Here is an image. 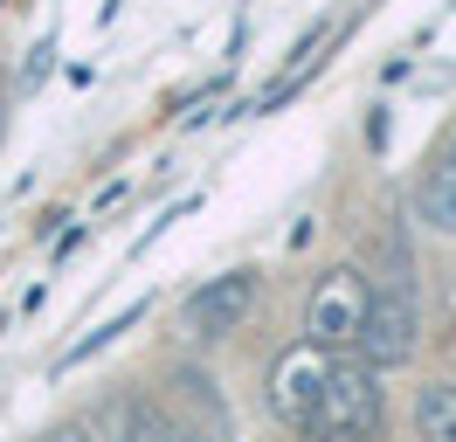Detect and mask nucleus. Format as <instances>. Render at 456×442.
<instances>
[{
	"instance_id": "7ed1b4c3",
	"label": "nucleus",
	"mask_w": 456,
	"mask_h": 442,
	"mask_svg": "<svg viewBox=\"0 0 456 442\" xmlns=\"http://www.w3.org/2000/svg\"><path fill=\"white\" fill-rule=\"evenodd\" d=\"M332 359L339 353H325V346H312V339L284 346L277 366H270V414L290 422V429H312L318 394H325V381H332Z\"/></svg>"
},
{
	"instance_id": "1a4fd4ad",
	"label": "nucleus",
	"mask_w": 456,
	"mask_h": 442,
	"mask_svg": "<svg viewBox=\"0 0 456 442\" xmlns=\"http://www.w3.org/2000/svg\"><path fill=\"white\" fill-rule=\"evenodd\" d=\"M125 442H173V429L167 422H152V414H145V422H132V436Z\"/></svg>"
},
{
	"instance_id": "20e7f679",
	"label": "nucleus",
	"mask_w": 456,
	"mask_h": 442,
	"mask_svg": "<svg viewBox=\"0 0 456 442\" xmlns=\"http://www.w3.org/2000/svg\"><path fill=\"white\" fill-rule=\"evenodd\" d=\"M422 346V311L415 298L387 283V291H373V311H367V332H360V359H367L373 373H387V366H408Z\"/></svg>"
},
{
	"instance_id": "9b49d317",
	"label": "nucleus",
	"mask_w": 456,
	"mask_h": 442,
	"mask_svg": "<svg viewBox=\"0 0 456 442\" xmlns=\"http://www.w3.org/2000/svg\"><path fill=\"white\" fill-rule=\"evenodd\" d=\"M450 160H456V145H450Z\"/></svg>"
},
{
	"instance_id": "423d86ee",
	"label": "nucleus",
	"mask_w": 456,
	"mask_h": 442,
	"mask_svg": "<svg viewBox=\"0 0 456 442\" xmlns=\"http://www.w3.org/2000/svg\"><path fill=\"white\" fill-rule=\"evenodd\" d=\"M415 215H422L428 235H450L456 242V160H436L415 180Z\"/></svg>"
},
{
	"instance_id": "9d476101",
	"label": "nucleus",
	"mask_w": 456,
	"mask_h": 442,
	"mask_svg": "<svg viewBox=\"0 0 456 442\" xmlns=\"http://www.w3.org/2000/svg\"><path fill=\"white\" fill-rule=\"evenodd\" d=\"M42 442H97V429H90V422H62V429H49Z\"/></svg>"
},
{
	"instance_id": "f257e3e1",
	"label": "nucleus",
	"mask_w": 456,
	"mask_h": 442,
	"mask_svg": "<svg viewBox=\"0 0 456 442\" xmlns=\"http://www.w3.org/2000/svg\"><path fill=\"white\" fill-rule=\"evenodd\" d=\"M380 414H387V394H380V373H373L360 353L332 359V381L318 394V414L305 436L312 442H367L380 429Z\"/></svg>"
},
{
	"instance_id": "0eeeda50",
	"label": "nucleus",
	"mask_w": 456,
	"mask_h": 442,
	"mask_svg": "<svg viewBox=\"0 0 456 442\" xmlns=\"http://www.w3.org/2000/svg\"><path fill=\"white\" fill-rule=\"evenodd\" d=\"M415 436L422 442H456V381H428L415 394Z\"/></svg>"
},
{
	"instance_id": "f03ea898",
	"label": "nucleus",
	"mask_w": 456,
	"mask_h": 442,
	"mask_svg": "<svg viewBox=\"0 0 456 442\" xmlns=\"http://www.w3.org/2000/svg\"><path fill=\"white\" fill-rule=\"evenodd\" d=\"M367 311H373V283L353 263L325 270L305 298V339L325 346V353H360V332H367Z\"/></svg>"
},
{
	"instance_id": "39448f33",
	"label": "nucleus",
	"mask_w": 456,
	"mask_h": 442,
	"mask_svg": "<svg viewBox=\"0 0 456 442\" xmlns=\"http://www.w3.org/2000/svg\"><path fill=\"white\" fill-rule=\"evenodd\" d=\"M249 304H256V270H228V276L200 283L194 298H187V325L200 339H222V332H235L249 318Z\"/></svg>"
},
{
	"instance_id": "6e6552de",
	"label": "nucleus",
	"mask_w": 456,
	"mask_h": 442,
	"mask_svg": "<svg viewBox=\"0 0 456 442\" xmlns=\"http://www.w3.org/2000/svg\"><path fill=\"white\" fill-rule=\"evenodd\" d=\"M139 318H145V304H125V311H118V318H104V325L90 332V339H77V346L62 353V366H77V359H90V353H97V346H111L118 332H132V325H139Z\"/></svg>"
}]
</instances>
